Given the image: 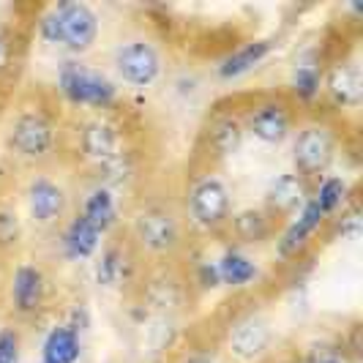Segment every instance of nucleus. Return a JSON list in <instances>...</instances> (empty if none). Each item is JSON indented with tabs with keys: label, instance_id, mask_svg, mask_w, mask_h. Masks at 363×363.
<instances>
[{
	"label": "nucleus",
	"instance_id": "1",
	"mask_svg": "<svg viewBox=\"0 0 363 363\" xmlns=\"http://www.w3.org/2000/svg\"><path fill=\"white\" fill-rule=\"evenodd\" d=\"M123 224V240L137 255V259H147L153 265H172L189 249V230L175 202H137L126 213Z\"/></svg>",
	"mask_w": 363,
	"mask_h": 363
},
{
	"label": "nucleus",
	"instance_id": "2",
	"mask_svg": "<svg viewBox=\"0 0 363 363\" xmlns=\"http://www.w3.org/2000/svg\"><path fill=\"white\" fill-rule=\"evenodd\" d=\"M63 131L52 115V109L44 104L28 101L11 109L6 126H3V147L17 164L28 169H44L55 167L60 153Z\"/></svg>",
	"mask_w": 363,
	"mask_h": 363
},
{
	"label": "nucleus",
	"instance_id": "3",
	"mask_svg": "<svg viewBox=\"0 0 363 363\" xmlns=\"http://www.w3.org/2000/svg\"><path fill=\"white\" fill-rule=\"evenodd\" d=\"M17 208L30 233L55 235L77 208V191L55 167L28 169L17 189Z\"/></svg>",
	"mask_w": 363,
	"mask_h": 363
},
{
	"label": "nucleus",
	"instance_id": "4",
	"mask_svg": "<svg viewBox=\"0 0 363 363\" xmlns=\"http://www.w3.org/2000/svg\"><path fill=\"white\" fill-rule=\"evenodd\" d=\"M178 208L189 235H224L230 218L235 213V191L218 167L205 164V169H200L186 183L183 202Z\"/></svg>",
	"mask_w": 363,
	"mask_h": 363
},
{
	"label": "nucleus",
	"instance_id": "5",
	"mask_svg": "<svg viewBox=\"0 0 363 363\" xmlns=\"http://www.w3.org/2000/svg\"><path fill=\"white\" fill-rule=\"evenodd\" d=\"M55 93L66 107L85 115H112L123 93L112 74L96 63L66 57L55 72Z\"/></svg>",
	"mask_w": 363,
	"mask_h": 363
},
{
	"label": "nucleus",
	"instance_id": "6",
	"mask_svg": "<svg viewBox=\"0 0 363 363\" xmlns=\"http://www.w3.org/2000/svg\"><path fill=\"white\" fill-rule=\"evenodd\" d=\"M107 72L121 85V91L128 88V91L145 93L167 79L169 60L159 38L147 36V33H128L112 44Z\"/></svg>",
	"mask_w": 363,
	"mask_h": 363
},
{
	"label": "nucleus",
	"instance_id": "7",
	"mask_svg": "<svg viewBox=\"0 0 363 363\" xmlns=\"http://www.w3.org/2000/svg\"><path fill=\"white\" fill-rule=\"evenodd\" d=\"M339 153H342V134L339 123L330 115H309L298 121L290 140L292 172L314 183L317 178L333 172Z\"/></svg>",
	"mask_w": 363,
	"mask_h": 363
},
{
	"label": "nucleus",
	"instance_id": "8",
	"mask_svg": "<svg viewBox=\"0 0 363 363\" xmlns=\"http://www.w3.org/2000/svg\"><path fill=\"white\" fill-rule=\"evenodd\" d=\"M276 347V325L265 309H246L221 333V358L227 363H262Z\"/></svg>",
	"mask_w": 363,
	"mask_h": 363
},
{
	"label": "nucleus",
	"instance_id": "9",
	"mask_svg": "<svg viewBox=\"0 0 363 363\" xmlns=\"http://www.w3.org/2000/svg\"><path fill=\"white\" fill-rule=\"evenodd\" d=\"M6 303L19 323L38 320L50 303V273L36 257H14L6 268Z\"/></svg>",
	"mask_w": 363,
	"mask_h": 363
},
{
	"label": "nucleus",
	"instance_id": "10",
	"mask_svg": "<svg viewBox=\"0 0 363 363\" xmlns=\"http://www.w3.org/2000/svg\"><path fill=\"white\" fill-rule=\"evenodd\" d=\"M243 134L262 147H281L292 140L298 126V109L284 99V93H265L249 107L240 109Z\"/></svg>",
	"mask_w": 363,
	"mask_h": 363
},
{
	"label": "nucleus",
	"instance_id": "11",
	"mask_svg": "<svg viewBox=\"0 0 363 363\" xmlns=\"http://www.w3.org/2000/svg\"><path fill=\"white\" fill-rule=\"evenodd\" d=\"M74 153L79 156L82 167L93 172L128 153L126 131L112 115H85L82 121H77Z\"/></svg>",
	"mask_w": 363,
	"mask_h": 363
},
{
	"label": "nucleus",
	"instance_id": "12",
	"mask_svg": "<svg viewBox=\"0 0 363 363\" xmlns=\"http://www.w3.org/2000/svg\"><path fill=\"white\" fill-rule=\"evenodd\" d=\"M328 55L320 44L298 50L287 66L284 79V99L295 109H314L323 104V82H325Z\"/></svg>",
	"mask_w": 363,
	"mask_h": 363
},
{
	"label": "nucleus",
	"instance_id": "13",
	"mask_svg": "<svg viewBox=\"0 0 363 363\" xmlns=\"http://www.w3.org/2000/svg\"><path fill=\"white\" fill-rule=\"evenodd\" d=\"M55 11H57L60 33H63V55L85 60L91 52H96L101 33H104V22L91 3L63 0V3H55Z\"/></svg>",
	"mask_w": 363,
	"mask_h": 363
},
{
	"label": "nucleus",
	"instance_id": "14",
	"mask_svg": "<svg viewBox=\"0 0 363 363\" xmlns=\"http://www.w3.org/2000/svg\"><path fill=\"white\" fill-rule=\"evenodd\" d=\"M191 301L189 281L178 276L169 265H156L140 284V306L145 314L169 320L181 314Z\"/></svg>",
	"mask_w": 363,
	"mask_h": 363
},
{
	"label": "nucleus",
	"instance_id": "15",
	"mask_svg": "<svg viewBox=\"0 0 363 363\" xmlns=\"http://www.w3.org/2000/svg\"><path fill=\"white\" fill-rule=\"evenodd\" d=\"M323 104L336 115L358 112L363 104V69L355 55L328 60L323 82Z\"/></svg>",
	"mask_w": 363,
	"mask_h": 363
},
{
	"label": "nucleus",
	"instance_id": "16",
	"mask_svg": "<svg viewBox=\"0 0 363 363\" xmlns=\"http://www.w3.org/2000/svg\"><path fill=\"white\" fill-rule=\"evenodd\" d=\"M325 230H328L325 213L309 200L295 216L281 221L279 233L273 238V255L279 257L281 262H298L301 257L309 255L314 240L323 235Z\"/></svg>",
	"mask_w": 363,
	"mask_h": 363
},
{
	"label": "nucleus",
	"instance_id": "17",
	"mask_svg": "<svg viewBox=\"0 0 363 363\" xmlns=\"http://www.w3.org/2000/svg\"><path fill=\"white\" fill-rule=\"evenodd\" d=\"M243 121H240V109L218 107L208 115L205 126H202L200 143L205 150V162L216 167L218 162H227L230 156H235L243 147Z\"/></svg>",
	"mask_w": 363,
	"mask_h": 363
},
{
	"label": "nucleus",
	"instance_id": "18",
	"mask_svg": "<svg viewBox=\"0 0 363 363\" xmlns=\"http://www.w3.org/2000/svg\"><path fill=\"white\" fill-rule=\"evenodd\" d=\"M77 213L91 224L93 230H99L101 238H115L123 227V194L112 191L109 186L101 183H88L82 189V197H77Z\"/></svg>",
	"mask_w": 363,
	"mask_h": 363
},
{
	"label": "nucleus",
	"instance_id": "19",
	"mask_svg": "<svg viewBox=\"0 0 363 363\" xmlns=\"http://www.w3.org/2000/svg\"><path fill=\"white\" fill-rule=\"evenodd\" d=\"M218 265V279H221V290L230 292H249L255 290L257 284L262 281L265 268L257 259V255L252 249L235 246L230 240H224L221 252L216 255Z\"/></svg>",
	"mask_w": 363,
	"mask_h": 363
},
{
	"label": "nucleus",
	"instance_id": "20",
	"mask_svg": "<svg viewBox=\"0 0 363 363\" xmlns=\"http://www.w3.org/2000/svg\"><path fill=\"white\" fill-rule=\"evenodd\" d=\"M276 47H279V41L273 36L249 38V41H243L240 47L230 50L218 60L216 66H213V77H216L218 82H224V85L238 82V79L255 74L257 69H262L271 60V55L276 52Z\"/></svg>",
	"mask_w": 363,
	"mask_h": 363
},
{
	"label": "nucleus",
	"instance_id": "21",
	"mask_svg": "<svg viewBox=\"0 0 363 363\" xmlns=\"http://www.w3.org/2000/svg\"><path fill=\"white\" fill-rule=\"evenodd\" d=\"M137 262L140 259L128 249L126 240H104L101 252L93 259V279L101 290H123L134 284Z\"/></svg>",
	"mask_w": 363,
	"mask_h": 363
},
{
	"label": "nucleus",
	"instance_id": "22",
	"mask_svg": "<svg viewBox=\"0 0 363 363\" xmlns=\"http://www.w3.org/2000/svg\"><path fill=\"white\" fill-rule=\"evenodd\" d=\"M311 194V183L303 181L298 172L284 169L279 175H273L268 186H265V194H262V208L279 221H287L290 216H295Z\"/></svg>",
	"mask_w": 363,
	"mask_h": 363
},
{
	"label": "nucleus",
	"instance_id": "23",
	"mask_svg": "<svg viewBox=\"0 0 363 363\" xmlns=\"http://www.w3.org/2000/svg\"><path fill=\"white\" fill-rule=\"evenodd\" d=\"M55 243H57V255L66 262L77 265V262H93L96 255L101 252V246H104V238L99 230H93L74 208L72 216L66 218L63 227L55 233Z\"/></svg>",
	"mask_w": 363,
	"mask_h": 363
},
{
	"label": "nucleus",
	"instance_id": "24",
	"mask_svg": "<svg viewBox=\"0 0 363 363\" xmlns=\"http://www.w3.org/2000/svg\"><path fill=\"white\" fill-rule=\"evenodd\" d=\"M279 227H281V221L273 218L262 205H257V208L235 211L227 230H224V238L235 246H243V249H257V246L273 243Z\"/></svg>",
	"mask_w": 363,
	"mask_h": 363
},
{
	"label": "nucleus",
	"instance_id": "25",
	"mask_svg": "<svg viewBox=\"0 0 363 363\" xmlns=\"http://www.w3.org/2000/svg\"><path fill=\"white\" fill-rule=\"evenodd\" d=\"M82 358V333H77L66 320L47 328L38 345V363H79Z\"/></svg>",
	"mask_w": 363,
	"mask_h": 363
},
{
	"label": "nucleus",
	"instance_id": "26",
	"mask_svg": "<svg viewBox=\"0 0 363 363\" xmlns=\"http://www.w3.org/2000/svg\"><path fill=\"white\" fill-rule=\"evenodd\" d=\"M309 200L330 221L333 216H339L350 202L358 200L355 197V183L350 181L347 175H342V172H328V175H323V178H317V181L311 183Z\"/></svg>",
	"mask_w": 363,
	"mask_h": 363
},
{
	"label": "nucleus",
	"instance_id": "27",
	"mask_svg": "<svg viewBox=\"0 0 363 363\" xmlns=\"http://www.w3.org/2000/svg\"><path fill=\"white\" fill-rule=\"evenodd\" d=\"M28 233L22 213H19L17 202L11 200H0V259L3 257H14L19 255V246H22V238Z\"/></svg>",
	"mask_w": 363,
	"mask_h": 363
},
{
	"label": "nucleus",
	"instance_id": "28",
	"mask_svg": "<svg viewBox=\"0 0 363 363\" xmlns=\"http://www.w3.org/2000/svg\"><path fill=\"white\" fill-rule=\"evenodd\" d=\"M189 290L191 292H216L221 290V279H218L216 255H202L191 262L189 268Z\"/></svg>",
	"mask_w": 363,
	"mask_h": 363
},
{
	"label": "nucleus",
	"instance_id": "29",
	"mask_svg": "<svg viewBox=\"0 0 363 363\" xmlns=\"http://www.w3.org/2000/svg\"><path fill=\"white\" fill-rule=\"evenodd\" d=\"M325 233L328 238H342V240L355 243L363 235V218H361V205H358V200H352L339 216L330 218Z\"/></svg>",
	"mask_w": 363,
	"mask_h": 363
},
{
	"label": "nucleus",
	"instance_id": "30",
	"mask_svg": "<svg viewBox=\"0 0 363 363\" xmlns=\"http://www.w3.org/2000/svg\"><path fill=\"white\" fill-rule=\"evenodd\" d=\"M36 38L44 50H52V52H63V33H60V19L55 6L44 9L36 19Z\"/></svg>",
	"mask_w": 363,
	"mask_h": 363
},
{
	"label": "nucleus",
	"instance_id": "31",
	"mask_svg": "<svg viewBox=\"0 0 363 363\" xmlns=\"http://www.w3.org/2000/svg\"><path fill=\"white\" fill-rule=\"evenodd\" d=\"M25 336L17 323H3L0 328V363H22Z\"/></svg>",
	"mask_w": 363,
	"mask_h": 363
},
{
	"label": "nucleus",
	"instance_id": "32",
	"mask_svg": "<svg viewBox=\"0 0 363 363\" xmlns=\"http://www.w3.org/2000/svg\"><path fill=\"white\" fill-rule=\"evenodd\" d=\"M14 60H17V44H14L11 33L0 30V77L11 74V69H14Z\"/></svg>",
	"mask_w": 363,
	"mask_h": 363
},
{
	"label": "nucleus",
	"instance_id": "33",
	"mask_svg": "<svg viewBox=\"0 0 363 363\" xmlns=\"http://www.w3.org/2000/svg\"><path fill=\"white\" fill-rule=\"evenodd\" d=\"M178 363H224V361H221V355L211 352V350H191V352L181 355Z\"/></svg>",
	"mask_w": 363,
	"mask_h": 363
},
{
	"label": "nucleus",
	"instance_id": "34",
	"mask_svg": "<svg viewBox=\"0 0 363 363\" xmlns=\"http://www.w3.org/2000/svg\"><path fill=\"white\" fill-rule=\"evenodd\" d=\"M301 363H350V358L345 352H317V355H311Z\"/></svg>",
	"mask_w": 363,
	"mask_h": 363
},
{
	"label": "nucleus",
	"instance_id": "35",
	"mask_svg": "<svg viewBox=\"0 0 363 363\" xmlns=\"http://www.w3.org/2000/svg\"><path fill=\"white\" fill-rule=\"evenodd\" d=\"M3 323H6V317H3V311H0V328H3Z\"/></svg>",
	"mask_w": 363,
	"mask_h": 363
}]
</instances>
